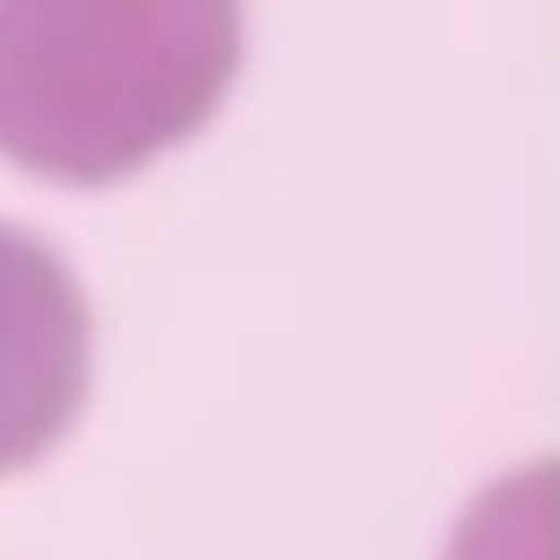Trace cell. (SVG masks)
Here are the masks:
<instances>
[{"mask_svg":"<svg viewBox=\"0 0 560 560\" xmlns=\"http://www.w3.org/2000/svg\"><path fill=\"white\" fill-rule=\"evenodd\" d=\"M555 463L489 486L456 525L446 560H548Z\"/></svg>","mask_w":560,"mask_h":560,"instance_id":"3957f363","label":"cell"},{"mask_svg":"<svg viewBox=\"0 0 560 560\" xmlns=\"http://www.w3.org/2000/svg\"><path fill=\"white\" fill-rule=\"evenodd\" d=\"M240 62L236 3H0V154L118 180L194 135Z\"/></svg>","mask_w":560,"mask_h":560,"instance_id":"6da1fadb","label":"cell"},{"mask_svg":"<svg viewBox=\"0 0 560 560\" xmlns=\"http://www.w3.org/2000/svg\"><path fill=\"white\" fill-rule=\"evenodd\" d=\"M89 384L92 315L75 272L43 236L0 220V476L72 430Z\"/></svg>","mask_w":560,"mask_h":560,"instance_id":"7a4b0ae2","label":"cell"}]
</instances>
